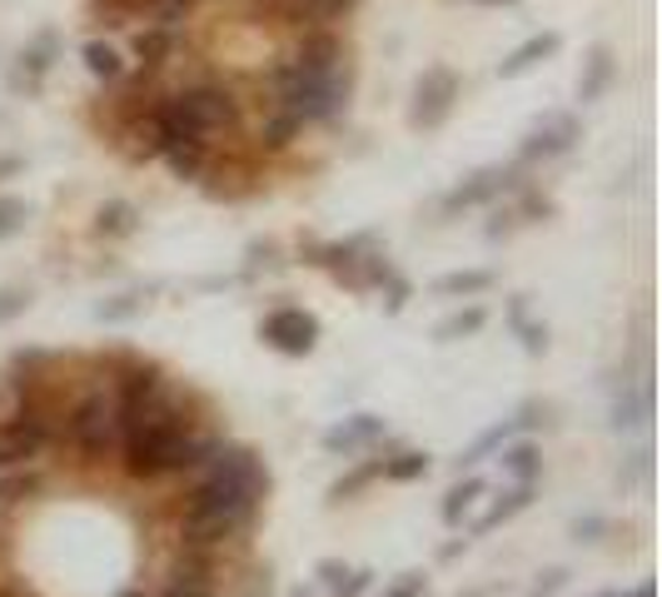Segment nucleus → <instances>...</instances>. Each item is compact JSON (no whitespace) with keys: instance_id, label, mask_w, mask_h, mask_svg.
Returning a JSON list of instances; mask_svg holds the SVG:
<instances>
[{"instance_id":"1","label":"nucleus","mask_w":662,"mask_h":597,"mask_svg":"<svg viewBox=\"0 0 662 597\" xmlns=\"http://www.w3.org/2000/svg\"><path fill=\"white\" fill-rule=\"evenodd\" d=\"M199 468H205V483L185 498L180 538H185V548H215L254 523L264 489H270V473L250 448L235 444H215V454Z\"/></svg>"},{"instance_id":"2","label":"nucleus","mask_w":662,"mask_h":597,"mask_svg":"<svg viewBox=\"0 0 662 597\" xmlns=\"http://www.w3.org/2000/svg\"><path fill=\"white\" fill-rule=\"evenodd\" d=\"M150 119H155V130H160V145L164 140L209 145V135L239 130V100L219 85H195V90H180V95L160 100L150 110Z\"/></svg>"},{"instance_id":"3","label":"nucleus","mask_w":662,"mask_h":597,"mask_svg":"<svg viewBox=\"0 0 662 597\" xmlns=\"http://www.w3.org/2000/svg\"><path fill=\"white\" fill-rule=\"evenodd\" d=\"M219 438H199L195 428H140V434H125V473L130 478H170V473H190L215 454Z\"/></svg>"},{"instance_id":"4","label":"nucleus","mask_w":662,"mask_h":597,"mask_svg":"<svg viewBox=\"0 0 662 597\" xmlns=\"http://www.w3.org/2000/svg\"><path fill=\"white\" fill-rule=\"evenodd\" d=\"M279 100H274V110H284V115H294L299 125L305 119H329L339 115V110L349 105V66L339 70H309V66H284L279 70Z\"/></svg>"},{"instance_id":"5","label":"nucleus","mask_w":662,"mask_h":597,"mask_svg":"<svg viewBox=\"0 0 662 597\" xmlns=\"http://www.w3.org/2000/svg\"><path fill=\"white\" fill-rule=\"evenodd\" d=\"M66 438L85 458H110L119 448V413L115 393H90L66 413Z\"/></svg>"},{"instance_id":"6","label":"nucleus","mask_w":662,"mask_h":597,"mask_svg":"<svg viewBox=\"0 0 662 597\" xmlns=\"http://www.w3.org/2000/svg\"><path fill=\"white\" fill-rule=\"evenodd\" d=\"M260 338L274 348V354H289V358H305L315 354L319 344V319L299 305H284V309H270L260 324Z\"/></svg>"},{"instance_id":"7","label":"nucleus","mask_w":662,"mask_h":597,"mask_svg":"<svg viewBox=\"0 0 662 597\" xmlns=\"http://www.w3.org/2000/svg\"><path fill=\"white\" fill-rule=\"evenodd\" d=\"M458 100V76L444 66L424 70L419 76V85H413V125H424V130H434V125H444L448 110H454Z\"/></svg>"},{"instance_id":"8","label":"nucleus","mask_w":662,"mask_h":597,"mask_svg":"<svg viewBox=\"0 0 662 597\" xmlns=\"http://www.w3.org/2000/svg\"><path fill=\"white\" fill-rule=\"evenodd\" d=\"M544 418H548V409H544V403H523V409L513 413V418H503V424L483 428V434H478L473 444H468L464 454H458V473H464V468H473V463H483V458H489V454H499V448L509 444V438L528 434V428H533V424H544Z\"/></svg>"},{"instance_id":"9","label":"nucleus","mask_w":662,"mask_h":597,"mask_svg":"<svg viewBox=\"0 0 662 597\" xmlns=\"http://www.w3.org/2000/svg\"><path fill=\"white\" fill-rule=\"evenodd\" d=\"M578 140V119L573 115H544L533 125L528 145H523V164L533 160H553V154H568Z\"/></svg>"},{"instance_id":"10","label":"nucleus","mask_w":662,"mask_h":597,"mask_svg":"<svg viewBox=\"0 0 662 597\" xmlns=\"http://www.w3.org/2000/svg\"><path fill=\"white\" fill-rule=\"evenodd\" d=\"M384 434H389V424H384L379 413H354V418H344V424L329 428V434H324V448H329V454L354 458V454H364V448L379 444Z\"/></svg>"},{"instance_id":"11","label":"nucleus","mask_w":662,"mask_h":597,"mask_svg":"<svg viewBox=\"0 0 662 597\" xmlns=\"http://www.w3.org/2000/svg\"><path fill=\"white\" fill-rule=\"evenodd\" d=\"M513 185H518V180H513V170L489 164V170H478L473 180H464V185L444 199V215H458V209H473V205H489L493 195H503V190H513Z\"/></svg>"},{"instance_id":"12","label":"nucleus","mask_w":662,"mask_h":597,"mask_svg":"<svg viewBox=\"0 0 662 597\" xmlns=\"http://www.w3.org/2000/svg\"><path fill=\"white\" fill-rule=\"evenodd\" d=\"M209 587H215V567H209L205 558L185 553L170 567V587H164L160 597H209Z\"/></svg>"},{"instance_id":"13","label":"nucleus","mask_w":662,"mask_h":597,"mask_svg":"<svg viewBox=\"0 0 662 597\" xmlns=\"http://www.w3.org/2000/svg\"><path fill=\"white\" fill-rule=\"evenodd\" d=\"M648 418H652V389H648V383H623V393L613 399L608 424L618 428V434H628V428H642Z\"/></svg>"},{"instance_id":"14","label":"nucleus","mask_w":662,"mask_h":597,"mask_svg":"<svg viewBox=\"0 0 662 597\" xmlns=\"http://www.w3.org/2000/svg\"><path fill=\"white\" fill-rule=\"evenodd\" d=\"M499 463L513 483H538V473H544V454H538V444H528V438H509V444L499 448Z\"/></svg>"},{"instance_id":"15","label":"nucleus","mask_w":662,"mask_h":597,"mask_svg":"<svg viewBox=\"0 0 662 597\" xmlns=\"http://www.w3.org/2000/svg\"><path fill=\"white\" fill-rule=\"evenodd\" d=\"M533 493H538V483H513V489L503 493V498L473 523V532L483 538V532H493V528H503V523H513V518H518V513L533 503Z\"/></svg>"},{"instance_id":"16","label":"nucleus","mask_w":662,"mask_h":597,"mask_svg":"<svg viewBox=\"0 0 662 597\" xmlns=\"http://www.w3.org/2000/svg\"><path fill=\"white\" fill-rule=\"evenodd\" d=\"M483 493H489V478H478V473H468L464 483H454V489L444 493V508H438V513H444V523H454V528H458V523H464V513L473 508Z\"/></svg>"},{"instance_id":"17","label":"nucleus","mask_w":662,"mask_h":597,"mask_svg":"<svg viewBox=\"0 0 662 597\" xmlns=\"http://www.w3.org/2000/svg\"><path fill=\"white\" fill-rule=\"evenodd\" d=\"M558 50V35H533V41H523L518 50L509 55V60H503L499 66V76L503 80H513V76H523V70H533L538 66V60H548V55Z\"/></svg>"},{"instance_id":"18","label":"nucleus","mask_w":662,"mask_h":597,"mask_svg":"<svg viewBox=\"0 0 662 597\" xmlns=\"http://www.w3.org/2000/svg\"><path fill=\"white\" fill-rule=\"evenodd\" d=\"M349 5H354V0H289V21H294V25H309V31H319V25L339 21Z\"/></svg>"},{"instance_id":"19","label":"nucleus","mask_w":662,"mask_h":597,"mask_svg":"<svg viewBox=\"0 0 662 597\" xmlns=\"http://www.w3.org/2000/svg\"><path fill=\"white\" fill-rule=\"evenodd\" d=\"M160 154L170 160V170L180 180H199V170H205V145L199 140H164Z\"/></svg>"},{"instance_id":"20","label":"nucleus","mask_w":662,"mask_h":597,"mask_svg":"<svg viewBox=\"0 0 662 597\" xmlns=\"http://www.w3.org/2000/svg\"><path fill=\"white\" fill-rule=\"evenodd\" d=\"M135 225H140V209H135L130 199H110V205H100V215H95V229L105 239L135 234Z\"/></svg>"},{"instance_id":"21","label":"nucleus","mask_w":662,"mask_h":597,"mask_svg":"<svg viewBox=\"0 0 662 597\" xmlns=\"http://www.w3.org/2000/svg\"><path fill=\"white\" fill-rule=\"evenodd\" d=\"M483 324H489V309H483V305H468V309H458V314H448L444 324L434 329V338H438V344H454V338L478 334Z\"/></svg>"},{"instance_id":"22","label":"nucleus","mask_w":662,"mask_h":597,"mask_svg":"<svg viewBox=\"0 0 662 597\" xmlns=\"http://www.w3.org/2000/svg\"><path fill=\"white\" fill-rule=\"evenodd\" d=\"M434 289L448 294V299H473V294H489L493 289V274L489 269H458V274H444Z\"/></svg>"},{"instance_id":"23","label":"nucleus","mask_w":662,"mask_h":597,"mask_svg":"<svg viewBox=\"0 0 662 597\" xmlns=\"http://www.w3.org/2000/svg\"><path fill=\"white\" fill-rule=\"evenodd\" d=\"M608 80H613V55L603 50V45H597L593 55H587V70H583V80H578V100H597L603 95V90H608Z\"/></svg>"},{"instance_id":"24","label":"nucleus","mask_w":662,"mask_h":597,"mask_svg":"<svg viewBox=\"0 0 662 597\" xmlns=\"http://www.w3.org/2000/svg\"><path fill=\"white\" fill-rule=\"evenodd\" d=\"M429 454H393V458H384V468H379V478H389V483H413V478H424L429 473Z\"/></svg>"},{"instance_id":"25","label":"nucleus","mask_w":662,"mask_h":597,"mask_svg":"<svg viewBox=\"0 0 662 597\" xmlns=\"http://www.w3.org/2000/svg\"><path fill=\"white\" fill-rule=\"evenodd\" d=\"M379 468H384V458H369V463H358L354 473H344L334 489H329V503H344V498H354L358 489H369L374 478H379Z\"/></svg>"},{"instance_id":"26","label":"nucleus","mask_w":662,"mask_h":597,"mask_svg":"<svg viewBox=\"0 0 662 597\" xmlns=\"http://www.w3.org/2000/svg\"><path fill=\"white\" fill-rule=\"evenodd\" d=\"M85 66H90V76H100V80H119V70H125V66H119V55L110 50L105 41L85 45Z\"/></svg>"},{"instance_id":"27","label":"nucleus","mask_w":662,"mask_h":597,"mask_svg":"<svg viewBox=\"0 0 662 597\" xmlns=\"http://www.w3.org/2000/svg\"><path fill=\"white\" fill-rule=\"evenodd\" d=\"M513 329L523 334V348H528V354H544L548 348V329L528 324V305H523V299H513Z\"/></svg>"},{"instance_id":"28","label":"nucleus","mask_w":662,"mask_h":597,"mask_svg":"<svg viewBox=\"0 0 662 597\" xmlns=\"http://www.w3.org/2000/svg\"><path fill=\"white\" fill-rule=\"evenodd\" d=\"M41 493V478L35 473H0V503H25Z\"/></svg>"},{"instance_id":"29","label":"nucleus","mask_w":662,"mask_h":597,"mask_svg":"<svg viewBox=\"0 0 662 597\" xmlns=\"http://www.w3.org/2000/svg\"><path fill=\"white\" fill-rule=\"evenodd\" d=\"M135 55H140L145 66H160L164 55H170V31H160V25H155V31H140L135 35Z\"/></svg>"},{"instance_id":"30","label":"nucleus","mask_w":662,"mask_h":597,"mask_svg":"<svg viewBox=\"0 0 662 597\" xmlns=\"http://www.w3.org/2000/svg\"><path fill=\"white\" fill-rule=\"evenodd\" d=\"M145 309V294H115V299H105V305L95 309L105 324H115V319H135Z\"/></svg>"},{"instance_id":"31","label":"nucleus","mask_w":662,"mask_h":597,"mask_svg":"<svg viewBox=\"0 0 662 597\" xmlns=\"http://www.w3.org/2000/svg\"><path fill=\"white\" fill-rule=\"evenodd\" d=\"M25 219H31V205L25 199H0V239H11V234H21L25 229Z\"/></svg>"},{"instance_id":"32","label":"nucleus","mask_w":662,"mask_h":597,"mask_svg":"<svg viewBox=\"0 0 662 597\" xmlns=\"http://www.w3.org/2000/svg\"><path fill=\"white\" fill-rule=\"evenodd\" d=\"M294 130H299V119H294V115H284V110H274V119H270V125H264V135H260V140L270 145V150H284V145L294 140Z\"/></svg>"},{"instance_id":"33","label":"nucleus","mask_w":662,"mask_h":597,"mask_svg":"<svg viewBox=\"0 0 662 597\" xmlns=\"http://www.w3.org/2000/svg\"><path fill=\"white\" fill-rule=\"evenodd\" d=\"M31 309V289H0V324H11Z\"/></svg>"},{"instance_id":"34","label":"nucleus","mask_w":662,"mask_h":597,"mask_svg":"<svg viewBox=\"0 0 662 597\" xmlns=\"http://www.w3.org/2000/svg\"><path fill=\"white\" fill-rule=\"evenodd\" d=\"M369 587H374V573H369V567H358V573H349L344 583L334 587V597H364Z\"/></svg>"},{"instance_id":"35","label":"nucleus","mask_w":662,"mask_h":597,"mask_svg":"<svg viewBox=\"0 0 662 597\" xmlns=\"http://www.w3.org/2000/svg\"><path fill=\"white\" fill-rule=\"evenodd\" d=\"M603 532H608V518H597V513H587V518L573 523V538H578V543H597Z\"/></svg>"},{"instance_id":"36","label":"nucleus","mask_w":662,"mask_h":597,"mask_svg":"<svg viewBox=\"0 0 662 597\" xmlns=\"http://www.w3.org/2000/svg\"><path fill=\"white\" fill-rule=\"evenodd\" d=\"M384 597H424V573H403L393 587H384Z\"/></svg>"},{"instance_id":"37","label":"nucleus","mask_w":662,"mask_h":597,"mask_svg":"<svg viewBox=\"0 0 662 597\" xmlns=\"http://www.w3.org/2000/svg\"><path fill=\"white\" fill-rule=\"evenodd\" d=\"M315 573H319V583H324L329 593H334V587H339V583H344V577H349V567L339 563V558H324V563H319Z\"/></svg>"},{"instance_id":"38","label":"nucleus","mask_w":662,"mask_h":597,"mask_svg":"<svg viewBox=\"0 0 662 597\" xmlns=\"http://www.w3.org/2000/svg\"><path fill=\"white\" fill-rule=\"evenodd\" d=\"M563 583H568V573H563V567H548V573L538 577V583H533V597H553Z\"/></svg>"},{"instance_id":"39","label":"nucleus","mask_w":662,"mask_h":597,"mask_svg":"<svg viewBox=\"0 0 662 597\" xmlns=\"http://www.w3.org/2000/svg\"><path fill=\"white\" fill-rule=\"evenodd\" d=\"M593 597H658V583L648 577V583H638V587H623V593H618V587H608V593H593Z\"/></svg>"},{"instance_id":"40","label":"nucleus","mask_w":662,"mask_h":597,"mask_svg":"<svg viewBox=\"0 0 662 597\" xmlns=\"http://www.w3.org/2000/svg\"><path fill=\"white\" fill-rule=\"evenodd\" d=\"M648 468H652V454H632V468H628V473H618L623 489H628V483H638V478H648Z\"/></svg>"},{"instance_id":"41","label":"nucleus","mask_w":662,"mask_h":597,"mask_svg":"<svg viewBox=\"0 0 662 597\" xmlns=\"http://www.w3.org/2000/svg\"><path fill=\"white\" fill-rule=\"evenodd\" d=\"M5 468H15V463H11V454H5V448H0V473H5Z\"/></svg>"},{"instance_id":"42","label":"nucleus","mask_w":662,"mask_h":597,"mask_svg":"<svg viewBox=\"0 0 662 597\" xmlns=\"http://www.w3.org/2000/svg\"><path fill=\"white\" fill-rule=\"evenodd\" d=\"M115 597H145V593H140V587H125V593H115Z\"/></svg>"},{"instance_id":"43","label":"nucleus","mask_w":662,"mask_h":597,"mask_svg":"<svg viewBox=\"0 0 662 597\" xmlns=\"http://www.w3.org/2000/svg\"><path fill=\"white\" fill-rule=\"evenodd\" d=\"M289 597H309V593H305V587H299V593H289Z\"/></svg>"},{"instance_id":"44","label":"nucleus","mask_w":662,"mask_h":597,"mask_svg":"<svg viewBox=\"0 0 662 597\" xmlns=\"http://www.w3.org/2000/svg\"><path fill=\"white\" fill-rule=\"evenodd\" d=\"M473 597H489V593H473Z\"/></svg>"}]
</instances>
